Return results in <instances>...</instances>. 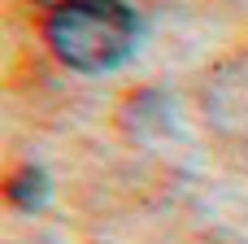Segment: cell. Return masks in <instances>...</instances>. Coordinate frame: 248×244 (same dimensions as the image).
<instances>
[{"mask_svg": "<svg viewBox=\"0 0 248 244\" xmlns=\"http://www.w3.org/2000/svg\"><path fill=\"white\" fill-rule=\"evenodd\" d=\"M140 22L122 0H70L48 13V44L61 65L83 74H105L122 65L135 48Z\"/></svg>", "mask_w": 248, "mask_h": 244, "instance_id": "6da1fadb", "label": "cell"}, {"mask_svg": "<svg viewBox=\"0 0 248 244\" xmlns=\"http://www.w3.org/2000/svg\"><path fill=\"white\" fill-rule=\"evenodd\" d=\"M44 192H48V179H44V170H35V166H22L17 175H9V201H13L17 210H35V205L44 201Z\"/></svg>", "mask_w": 248, "mask_h": 244, "instance_id": "7a4b0ae2", "label": "cell"}, {"mask_svg": "<svg viewBox=\"0 0 248 244\" xmlns=\"http://www.w3.org/2000/svg\"><path fill=\"white\" fill-rule=\"evenodd\" d=\"M44 4H48V13H52V9H61V4H70V0H44Z\"/></svg>", "mask_w": 248, "mask_h": 244, "instance_id": "3957f363", "label": "cell"}]
</instances>
